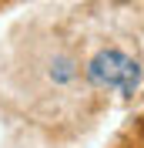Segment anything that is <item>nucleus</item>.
Masks as SVG:
<instances>
[{
	"mask_svg": "<svg viewBox=\"0 0 144 148\" xmlns=\"http://www.w3.org/2000/svg\"><path fill=\"white\" fill-rule=\"evenodd\" d=\"M84 74H87V81L94 84V88H104V91H121L124 98H131V94L141 88V81H144L141 64H137L131 54L117 51V47L97 51V54L87 61Z\"/></svg>",
	"mask_w": 144,
	"mask_h": 148,
	"instance_id": "1",
	"label": "nucleus"
}]
</instances>
